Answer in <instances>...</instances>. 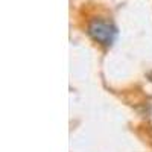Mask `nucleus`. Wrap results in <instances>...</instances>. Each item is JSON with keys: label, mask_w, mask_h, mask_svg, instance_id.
I'll return each instance as SVG.
<instances>
[{"label": "nucleus", "mask_w": 152, "mask_h": 152, "mask_svg": "<svg viewBox=\"0 0 152 152\" xmlns=\"http://www.w3.org/2000/svg\"><path fill=\"white\" fill-rule=\"evenodd\" d=\"M88 35L100 44L111 46L117 35V29L114 28V24L104 18H93L88 24Z\"/></svg>", "instance_id": "nucleus-1"}]
</instances>
